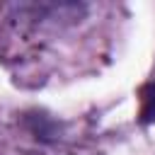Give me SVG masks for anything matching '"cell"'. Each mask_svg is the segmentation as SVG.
<instances>
[{"label": "cell", "instance_id": "cell-1", "mask_svg": "<svg viewBox=\"0 0 155 155\" xmlns=\"http://www.w3.org/2000/svg\"><path fill=\"white\" fill-rule=\"evenodd\" d=\"M140 124H155V82L140 90Z\"/></svg>", "mask_w": 155, "mask_h": 155}]
</instances>
